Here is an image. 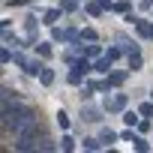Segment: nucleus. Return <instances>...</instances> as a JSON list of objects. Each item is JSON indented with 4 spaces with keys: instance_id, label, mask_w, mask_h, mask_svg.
<instances>
[{
    "instance_id": "nucleus-9",
    "label": "nucleus",
    "mask_w": 153,
    "mask_h": 153,
    "mask_svg": "<svg viewBox=\"0 0 153 153\" xmlns=\"http://www.w3.org/2000/svg\"><path fill=\"white\" fill-rule=\"evenodd\" d=\"M57 123H60V129H66V126H69V117H66L63 111H57Z\"/></svg>"
},
{
    "instance_id": "nucleus-13",
    "label": "nucleus",
    "mask_w": 153,
    "mask_h": 153,
    "mask_svg": "<svg viewBox=\"0 0 153 153\" xmlns=\"http://www.w3.org/2000/svg\"><path fill=\"white\" fill-rule=\"evenodd\" d=\"M141 114H147V117H150V114H153V105H150V102H147V105H141Z\"/></svg>"
},
{
    "instance_id": "nucleus-5",
    "label": "nucleus",
    "mask_w": 153,
    "mask_h": 153,
    "mask_svg": "<svg viewBox=\"0 0 153 153\" xmlns=\"http://www.w3.org/2000/svg\"><path fill=\"white\" fill-rule=\"evenodd\" d=\"M54 39H60V42H69V39H75V33H72V30H54Z\"/></svg>"
},
{
    "instance_id": "nucleus-3",
    "label": "nucleus",
    "mask_w": 153,
    "mask_h": 153,
    "mask_svg": "<svg viewBox=\"0 0 153 153\" xmlns=\"http://www.w3.org/2000/svg\"><path fill=\"white\" fill-rule=\"evenodd\" d=\"M123 105H126V96H123V93H120V96H114V99L108 102V108H111V111H120Z\"/></svg>"
},
{
    "instance_id": "nucleus-12",
    "label": "nucleus",
    "mask_w": 153,
    "mask_h": 153,
    "mask_svg": "<svg viewBox=\"0 0 153 153\" xmlns=\"http://www.w3.org/2000/svg\"><path fill=\"white\" fill-rule=\"evenodd\" d=\"M123 120H126V123H129V126H135V123H138V117H135V114H132V111H129V114H126V117H123Z\"/></svg>"
},
{
    "instance_id": "nucleus-8",
    "label": "nucleus",
    "mask_w": 153,
    "mask_h": 153,
    "mask_svg": "<svg viewBox=\"0 0 153 153\" xmlns=\"http://www.w3.org/2000/svg\"><path fill=\"white\" fill-rule=\"evenodd\" d=\"M39 150H54V141L42 135V138H39Z\"/></svg>"
},
{
    "instance_id": "nucleus-7",
    "label": "nucleus",
    "mask_w": 153,
    "mask_h": 153,
    "mask_svg": "<svg viewBox=\"0 0 153 153\" xmlns=\"http://www.w3.org/2000/svg\"><path fill=\"white\" fill-rule=\"evenodd\" d=\"M39 78H42V84H51V81H54V72H51V69H42Z\"/></svg>"
},
{
    "instance_id": "nucleus-4",
    "label": "nucleus",
    "mask_w": 153,
    "mask_h": 153,
    "mask_svg": "<svg viewBox=\"0 0 153 153\" xmlns=\"http://www.w3.org/2000/svg\"><path fill=\"white\" fill-rule=\"evenodd\" d=\"M123 138H126V141H135V147H138V150H147V141H144V138H138V135H132V132H126Z\"/></svg>"
},
{
    "instance_id": "nucleus-1",
    "label": "nucleus",
    "mask_w": 153,
    "mask_h": 153,
    "mask_svg": "<svg viewBox=\"0 0 153 153\" xmlns=\"http://www.w3.org/2000/svg\"><path fill=\"white\" fill-rule=\"evenodd\" d=\"M3 126H6L12 135H24V132L39 129V126H36V114H33L30 108H21V105L3 111Z\"/></svg>"
},
{
    "instance_id": "nucleus-2",
    "label": "nucleus",
    "mask_w": 153,
    "mask_h": 153,
    "mask_svg": "<svg viewBox=\"0 0 153 153\" xmlns=\"http://www.w3.org/2000/svg\"><path fill=\"white\" fill-rule=\"evenodd\" d=\"M87 69H90V66H87L84 60H81V63H75V66H72V72H69V81H72V84H78V81H81V75H84Z\"/></svg>"
},
{
    "instance_id": "nucleus-6",
    "label": "nucleus",
    "mask_w": 153,
    "mask_h": 153,
    "mask_svg": "<svg viewBox=\"0 0 153 153\" xmlns=\"http://www.w3.org/2000/svg\"><path fill=\"white\" fill-rule=\"evenodd\" d=\"M81 114H84V120H99V111L96 108H81Z\"/></svg>"
},
{
    "instance_id": "nucleus-10",
    "label": "nucleus",
    "mask_w": 153,
    "mask_h": 153,
    "mask_svg": "<svg viewBox=\"0 0 153 153\" xmlns=\"http://www.w3.org/2000/svg\"><path fill=\"white\" fill-rule=\"evenodd\" d=\"M114 138H117V135H114V132H111V129H102V141H105V144H111V141H114Z\"/></svg>"
},
{
    "instance_id": "nucleus-11",
    "label": "nucleus",
    "mask_w": 153,
    "mask_h": 153,
    "mask_svg": "<svg viewBox=\"0 0 153 153\" xmlns=\"http://www.w3.org/2000/svg\"><path fill=\"white\" fill-rule=\"evenodd\" d=\"M84 147H90V150H99V141H96V138H84Z\"/></svg>"
}]
</instances>
